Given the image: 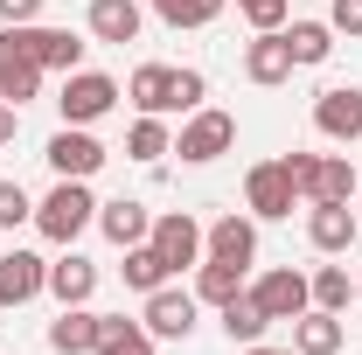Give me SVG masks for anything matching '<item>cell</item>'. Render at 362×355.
<instances>
[{"label": "cell", "mask_w": 362, "mask_h": 355, "mask_svg": "<svg viewBox=\"0 0 362 355\" xmlns=\"http://www.w3.org/2000/svg\"><path fill=\"white\" fill-rule=\"evenodd\" d=\"M90 223H98V202H90V188H84V181H56L42 202H35V230H42L49 244H63V251L84 237Z\"/></svg>", "instance_id": "6da1fadb"}, {"label": "cell", "mask_w": 362, "mask_h": 355, "mask_svg": "<svg viewBox=\"0 0 362 355\" xmlns=\"http://www.w3.org/2000/svg\"><path fill=\"white\" fill-rule=\"evenodd\" d=\"M112 105H119V84H112L105 70H70V77H63V98H56L63 126H98Z\"/></svg>", "instance_id": "7a4b0ae2"}, {"label": "cell", "mask_w": 362, "mask_h": 355, "mask_svg": "<svg viewBox=\"0 0 362 355\" xmlns=\"http://www.w3.org/2000/svg\"><path fill=\"white\" fill-rule=\"evenodd\" d=\"M42 91V63L28 49V28H0V98L7 105H28Z\"/></svg>", "instance_id": "3957f363"}, {"label": "cell", "mask_w": 362, "mask_h": 355, "mask_svg": "<svg viewBox=\"0 0 362 355\" xmlns=\"http://www.w3.org/2000/svg\"><path fill=\"white\" fill-rule=\"evenodd\" d=\"M230 146H237V119H230V112H195V119L181 126V139H175V153H181V161H195V168L223 161Z\"/></svg>", "instance_id": "277c9868"}, {"label": "cell", "mask_w": 362, "mask_h": 355, "mask_svg": "<svg viewBox=\"0 0 362 355\" xmlns=\"http://www.w3.org/2000/svg\"><path fill=\"white\" fill-rule=\"evenodd\" d=\"M293 195H300V181L286 175V161H258L244 175V202H251V216H265V223L293 216Z\"/></svg>", "instance_id": "5b68a950"}, {"label": "cell", "mask_w": 362, "mask_h": 355, "mask_svg": "<svg viewBox=\"0 0 362 355\" xmlns=\"http://www.w3.org/2000/svg\"><path fill=\"white\" fill-rule=\"evenodd\" d=\"M251 300L265 307V320H300V313L314 307V286H307V272L279 265V272H265V279L251 286Z\"/></svg>", "instance_id": "8992f818"}, {"label": "cell", "mask_w": 362, "mask_h": 355, "mask_svg": "<svg viewBox=\"0 0 362 355\" xmlns=\"http://www.w3.org/2000/svg\"><path fill=\"white\" fill-rule=\"evenodd\" d=\"M146 244H153V251L168 258V272H181V265H202V223L188 216V209H168V216H153Z\"/></svg>", "instance_id": "52a82bcc"}, {"label": "cell", "mask_w": 362, "mask_h": 355, "mask_svg": "<svg viewBox=\"0 0 362 355\" xmlns=\"http://www.w3.org/2000/svg\"><path fill=\"white\" fill-rule=\"evenodd\" d=\"M42 161L56 168V181H90L98 168H105V161H112V153H105V146L84 133V126H63V133L49 139V153H42Z\"/></svg>", "instance_id": "ba28073f"}, {"label": "cell", "mask_w": 362, "mask_h": 355, "mask_svg": "<svg viewBox=\"0 0 362 355\" xmlns=\"http://www.w3.org/2000/svg\"><path fill=\"white\" fill-rule=\"evenodd\" d=\"M195 307H202L195 293L160 286V293H146V313H139V320H146V334H153V342H188V334H195Z\"/></svg>", "instance_id": "9c48e42d"}, {"label": "cell", "mask_w": 362, "mask_h": 355, "mask_svg": "<svg viewBox=\"0 0 362 355\" xmlns=\"http://www.w3.org/2000/svg\"><path fill=\"white\" fill-rule=\"evenodd\" d=\"M314 126L327 139H362V91L356 84H327L314 98Z\"/></svg>", "instance_id": "30bf717a"}, {"label": "cell", "mask_w": 362, "mask_h": 355, "mask_svg": "<svg viewBox=\"0 0 362 355\" xmlns=\"http://www.w3.org/2000/svg\"><path fill=\"white\" fill-rule=\"evenodd\" d=\"M35 293H49V265L35 251H0V307H28Z\"/></svg>", "instance_id": "8fae6325"}, {"label": "cell", "mask_w": 362, "mask_h": 355, "mask_svg": "<svg viewBox=\"0 0 362 355\" xmlns=\"http://www.w3.org/2000/svg\"><path fill=\"white\" fill-rule=\"evenodd\" d=\"M293 70H300V63H293V49H286V28H258V42L244 49V77L272 91V84H286Z\"/></svg>", "instance_id": "7c38bea8"}, {"label": "cell", "mask_w": 362, "mask_h": 355, "mask_svg": "<svg viewBox=\"0 0 362 355\" xmlns=\"http://www.w3.org/2000/svg\"><path fill=\"white\" fill-rule=\"evenodd\" d=\"M202 251L223 258V265H251V258H258V230H251V216H237V209L216 216L209 230H202Z\"/></svg>", "instance_id": "4fadbf2b"}, {"label": "cell", "mask_w": 362, "mask_h": 355, "mask_svg": "<svg viewBox=\"0 0 362 355\" xmlns=\"http://www.w3.org/2000/svg\"><path fill=\"white\" fill-rule=\"evenodd\" d=\"M356 209L349 202H314L307 209V237H314V251H356Z\"/></svg>", "instance_id": "5bb4252c"}, {"label": "cell", "mask_w": 362, "mask_h": 355, "mask_svg": "<svg viewBox=\"0 0 362 355\" xmlns=\"http://www.w3.org/2000/svg\"><path fill=\"white\" fill-rule=\"evenodd\" d=\"M139 28H146V14H139V0H90V35L98 42H139Z\"/></svg>", "instance_id": "9a60e30c"}, {"label": "cell", "mask_w": 362, "mask_h": 355, "mask_svg": "<svg viewBox=\"0 0 362 355\" xmlns=\"http://www.w3.org/2000/svg\"><path fill=\"white\" fill-rule=\"evenodd\" d=\"M126 98H133L146 119H168V112H175V70H168V63H139Z\"/></svg>", "instance_id": "2e32d148"}, {"label": "cell", "mask_w": 362, "mask_h": 355, "mask_svg": "<svg viewBox=\"0 0 362 355\" xmlns=\"http://www.w3.org/2000/svg\"><path fill=\"white\" fill-rule=\"evenodd\" d=\"M98 230L126 251V244H146V230H153V216H146V202H133V195H119V202H98Z\"/></svg>", "instance_id": "e0dca14e"}, {"label": "cell", "mask_w": 362, "mask_h": 355, "mask_svg": "<svg viewBox=\"0 0 362 355\" xmlns=\"http://www.w3.org/2000/svg\"><path fill=\"white\" fill-rule=\"evenodd\" d=\"M49 293H56L63 307H84L90 293H98V265H90V258H77V251H63V258L49 265Z\"/></svg>", "instance_id": "ac0fdd59"}, {"label": "cell", "mask_w": 362, "mask_h": 355, "mask_svg": "<svg viewBox=\"0 0 362 355\" xmlns=\"http://www.w3.org/2000/svg\"><path fill=\"white\" fill-rule=\"evenodd\" d=\"M90 355H153V334H146V320L98 313V349H90Z\"/></svg>", "instance_id": "d6986e66"}, {"label": "cell", "mask_w": 362, "mask_h": 355, "mask_svg": "<svg viewBox=\"0 0 362 355\" xmlns=\"http://www.w3.org/2000/svg\"><path fill=\"white\" fill-rule=\"evenodd\" d=\"M49 349L56 355H90L98 349V313L90 307H63L56 320H49Z\"/></svg>", "instance_id": "ffe728a7"}, {"label": "cell", "mask_w": 362, "mask_h": 355, "mask_svg": "<svg viewBox=\"0 0 362 355\" xmlns=\"http://www.w3.org/2000/svg\"><path fill=\"white\" fill-rule=\"evenodd\" d=\"M28 49H35V63L42 70H84V42L70 35V28H28Z\"/></svg>", "instance_id": "44dd1931"}, {"label": "cell", "mask_w": 362, "mask_h": 355, "mask_svg": "<svg viewBox=\"0 0 362 355\" xmlns=\"http://www.w3.org/2000/svg\"><path fill=\"white\" fill-rule=\"evenodd\" d=\"M293 349H300V355H334V349H341V313L307 307L300 320H293Z\"/></svg>", "instance_id": "7402d4cb"}, {"label": "cell", "mask_w": 362, "mask_h": 355, "mask_svg": "<svg viewBox=\"0 0 362 355\" xmlns=\"http://www.w3.org/2000/svg\"><path fill=\"white\" fill-rule=\"evenodd\" d=\"M237 293H244V265H223V258H202V265H195V300L223 307Z\"/></svg>", "instance_id": "603a6c76"}, {"label": "cell", "mask_w": 362, "mask_h": 355, "mask_svg": "<svg viewBox=\"0 0 362 355\" xmlns=\"http://www.w3.org/2000/svg\"><path fill=\"white\" fill-rule=\"evenodd\" d=\"M286 49H293L300 70H314V63L334 56V28H327V21H293V28H286Z\"/></svg>", "instance_id": "cb8c5ba5"}, {"label": "cell", "mask_w": 362, "mask_h": 355, "mask_svg": "<svg viewBox=\"0 0 362 355\" xmlns=\"http://www.w3.org/2000/svg\"><path fill=\"white\" fill-rule=\"evenodd\" d=\"M119 279H126L133 293H160V286H168V258H160L153 244H126V265H119Z\"/></svg>", "instance_id": "d4e9b609"}, {"label": "cell", "mask_w": 362, "mask_h": 355, "mask_svg": "<svg viewBox=\"0 0 362 355\" xmlns=\"http://www.w3.org/2000/svg\"><path fill=\"white\" fill-rule=\"evenodd\" d=\"M307 202H356V175H349V161H314V181H307Z\"/></svg>", "instance_id": "484cf974"}, {"label": "cell", "mask_w": 362, "mask_h": 355, "mask_svg": "<svg viewBox=\"0 0 362 355\" xmlns=\"http://www.w3.org/2000/svg\"><path fill=\"white\" fill-rule=\"evenodd\" d=\"M265 327H272V320H265V307H258L251 293H237V300H223V334H230V342H244V349H251V342H258Z\"/></svg>", "instance_id": "4316f807"}, {"label": "cell", "mask_w": 362, "mask_h": 355, "mask_svg": "<svg viewBox=\"0 0 362 355\" xmlns=\"http://www.w3.org/2000/svg\"><path fill=\"white\" fill-rule=\"evenodd\" d=\"M146 7H153L168 28H209V21L223 14L230 0H146Z\"/></svg>", "instance_id": "83f0119b"}, {"label": "cell", "mask_w": 362, "mask_h": 355, "mask_svg": "<svg viewBox=\"0 0 362 355\" xmlns=\"http://www.w3.org/2000/svg\"><path fill=\"white\" fill-rule=\"evenodd\" d=\"M307 286H314V307L320 313H341L349 300H356V286H349V272H341V265H320Z\"/></svg>", "instance_id": "f1b7e54d"}, {"label": "cell", "mask_w": 362, "mask_h": 355, "mask_svg": "<svg viewBox=\"0 0 362 355\" xmlns=\"http://www.w3.org/2000/svg\"><path fill=\"white\" fill-rule=\"evenodd\" d=\"M126 153H133V161H160V153H175V139H168L160 119H146V112H139V126L126 133Z\"/></svg>", "instance_id": "f546056e"}, {"label": "cell", "mask_w": 362, "mask_h": 355, "mask_svg": "<svg viewBox=\"0 0 362 355\" xmlns=\"http://www.w3.org/2000/svg\"><path fill=\"white\" fill-rule=\"evenodd\" d=\"M28 216H35V202H28V188H21V181H0V230H21Z\"/></svg>", "instance_id": "4dcf8cb0"}, {"label": "cell", "mask_w": 362, "mask_h": 355, "mask_svg": "<svg viewBox=\"0 0 362 355\" xmlns=\"http://www.w3.org/2000/svg\"><path fill=\"white\" fill-rule=\"evenodd\" d=\"M237 14H244L251 28H286V14H293V0H237Z\"/></svg>", "instance_id": "1f68e13d"}, {"label": "cell", "mask_w": 362, "mask_h": 355, "mask_svg": "<svg viewBox=\"0 0 362 355\" xmlns=\"http://www.w3.org/2000/svg\"><path fill=\"white\" fill-rule=\"evenodd\" d=\"M202 98H209V77L202 70H175V112H202Z\"/></svg>", "instance_id": "d6a6232c"}, {"label": "cell", "mask_w": 362, "mask_h": 355, "mask_svg": "<svg viewBox=\"0 0 362 355\" xmlns=\"http://www.w3.org/2000/svg\"><path fill=\"white\" fill-rule=\"evenodd\" d=\"M327 28H334V35H356V42H362V0H334V7H327Z\"/></svg>", "instance_id": "836d02e7"}, {"label": "cell", "mask_w": 362, "mask_h": 355, "mask_svg": "<svg viewBox=\"0 0 362 355\" xmlns=\"http://www.w3.org/2000/svg\"><path fill=\"white\" fill-rule=\"evenodd\" d=\"M42 14V0H0V28H28Z\"/></svg>", "instance_id": "e575fe53"}, {"label": "cell", "mask_w": 362, "mask_h": 355, "mask_svg": "<svg viewBox=\"0 0 362 355\" xmlns=\"http://www.w3.org/2000/svg\"><path fill=\"white\" fill-rule=\"evenodd\" d=\"M286 161V175L300 181V195H307V181H314V153H279Z\"/></svg>", "instance_id": "d590c367"}, {"label": "cell", "mask_w": 362, "mask_h": 355, "mask_svg": "<svg viewBox=\"0 0 362 355\" xmlns=\"http://www.w3.org/2000/svg\"><path fill=\"white\" fill-rule=\"evenodd\" d=\"M14 133H21V105L0 98V146H14Z\"/></svg>", "instance_id": "8d00e7d4"}, {"label": "cell", "mask_w": 362, "mask_h": 355, "mask_svg": "<svg viewBox=\"0 0 362 355\" xmlns=\"http://www.w3.org/2000/svg\"><path fill=\"white\" fill-rule=\"evenodd\" d=\"M244 355H300V349H265V342H251Z\"/></svg>", "instance_id": "74e56055"}, {"label": "cell", "mask_w": 362, "mask_h": 355, "mask_svg": "<svg viewBox=\"0 0 362 355\" xmlns=\"http://www.w3.org/2000/svg\"><path fill=\"white\" fill-rule=\"evenodd\" d=\"M356 202H362V175H356Z\"/></svg>", "instance_id": "f35d334b"}, {"label": "cell", "mask_w": 362, "mask_h": 355, "mask_svg": "<svg viewBox=\"0 0 362 355\" xmlns=\"http://www.w3.org/2000/svg\"><path fill=\"white\" fill-rule=\"evenodd\" d=\"M356 300H362V286H356Z\"/></svg>", "instance_id": "ab89813d"}]
</instances>
